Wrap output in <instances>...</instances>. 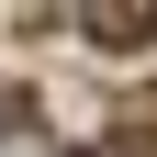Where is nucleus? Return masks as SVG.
Wrapping results in <instances>:
<instances>
[{"instance_id":"f257e3e1","label":"nucleus","mask_w":157,"mask_h":157,"mask_svg":"<svg viewBox=\"0 0 157 157\" xmlns=\"http://www.w3.org/2000/svg\"><path fill=\"white\" fill-rule=\"evenodd\" d=\"M78 23L101 34V45H124V56H135V45H146V34H157V11H146V0H135V11H78Z\"/></svg>"}]
</instances>
